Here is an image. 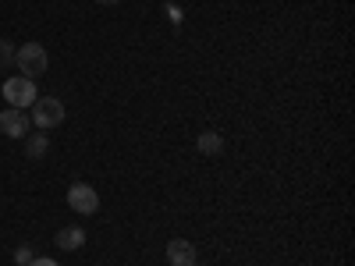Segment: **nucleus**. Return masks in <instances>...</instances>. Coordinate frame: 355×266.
<instances>
[{"instance_id":"1","label":"nucleus","mask_w":355,"mask_h":266,"mask_svg":"<svg viewBox=\"0 0 355 266\" xmlns=\"http://www.w3.org/2000/svg\"><path fill=\"white\" fill-rule=\"evenodd\" d=\"M15 64H18V71L25 75V78H40V75H46V68H50V57H46V46L43 43H21L18 50H15Z\"/></svg>"},{"instance_id":"2","label":"nucleus","mask_w":355,"mask_h":266,"mask_svg":"<svg viewBox=\"0 0 355 266\" xmlns=\"http://www.w3.org/2000/svg\"><path fill=\"white\" fill-rule=\"evenodd\" d=\"M36 100H40V93H36V82H33V78L18 75V78H8V82H4V103H8V107L25 110V107H33Z\"/></svg>"},{"instance_id":"3","label":"nucleus","mask_w":355,"mask_h":266,"mask_svg":"<svg viewBox=\"0 0 355 266\" xmlns=\"http://www.w3.org/2000/svg\"><path fill=\"white\" fill-rule=\"evenodd\" d=\"M33 125L36 128H43V132H50V128H57L64 121V103L57 100V96H40L36 103H33Z\"/></svg>"},{"instance_id":"4","label":"nucleus","mask_w":355,"mask_h":266,"mask_svg":"<svg viewBox=\"0 0 355 266\" xmlns=\"http://www.w3.org/2000/svg\"><path fill=\"white\" fill-rule=\"evenodd\" d=\"M68 206H71L75 213H82V217H93V213L100 210V195H96L93 185L75 181V185L68 188Z\"/></svg>"},{"instance_id":"5","label":"nucleus","mask_w":355,"mask_h":266,"mask_svg":"<svg viewBox=\"0 0 355 266\" xmlns=\"http://www.w3.org/2000/svg\"><path fill=\"white\" fill-rule=\"evenodd\" d=\"M28 128H33V117H28L25 110H15V107L0 110V132H4L8 139H25Z\"/></svg>"},{"instance_id":"6","label":"nucleus","mask_w":355,"mask_h":266,"mask_svg":"<svg viewBox=\"0 0 355 266\" xmlns=\"http://www.w3.org/2000/svg\"><path fill=\"white\" fill-rule=\"evenodd\" d=\"M167 263H171V266H196V249H192V242H185V238L167 242Z\"/></svg>"},{"instance_id":"7","label":"nucleus","mask_w":355,"mask_h":266,"mask_svg":"<svg viewBox=\"0 0 355 266\" xmlns=\"http://www.w3.org/2000/svg\"><path fill=\"white\" fill-rule=\"evenodd\" d=\"M53 245L57 249H64V252H78L82 245H85V231L75 224V227H61L57 231V238H53Z\"/></svg>"},{"instance_id":"8","label":"nucleus","mask_w":355,"mask_h":266,"mask_svg":"<svg viewBox=\"0 0 355 266\" xmlns=\"http://www.w3.org/2000/svg\"><path fill=\"white\" fill-rule=\"evenodd\" d=\"M196 150H199L202 157H220V153H224V135L214 132V128L202 132V135L196 139Z\"/></svg>"},{"instance_id":"9","label":"nucleus","mask_w":355,"mask_h":266,"mask_svg":"<svg viewBox=\"0 0 355 266\" xmlns=\"http://www.w3.org/2000/svg\"><path fill=\"white\" fill-rule=\"evenodd\" d=\"M25 157L28 160H43L50 153V135H25Z\"/></svg>"},{"instance_id":"10","label":"nucleus","mask_w":355,"mask_h":266,"mask_svg":"<svg viewBox=\"0 0 355 266\" xmlns=\"http://www.w3.org/2000/svg\"><path fill=\"white\" fill-rule=\"evenodd\" d=\"M15 43H8V39H0V68H11L15 64Z\"/></svg>"},{"instance_id":"11","label":"nucleus","mask_w":355,"mask_h":266,"mask_svg":"<svg viewBox=\"0 0 355 266\" xmlns=\"http://www.w3.org/2000/svg\"><path fill=\"white\" fill-rule=\"evenodd\" d=\"M33 259H36V256H33V249H28V245H18V249H15V263H18V266H28Z\"/></svg>"},{"instance_id":"12","label":"nucleus","mask_w":355,"mask_h":266,"mask_svg":"<svg viewBox=\"0 0 355 266\" xmlns=\"http://www.w3.org/2000/svg\"><path fill=\"white\" fill-rule=\"evenodd\" d=\"M28 266H57V259H50V256H36Z\"/></svg>"},{"instance_id":"13","label":"nucleus","mask_w":355,"mask_h":266,"mask_svg":"<svg viewBox=\"0 0 355 266\" xmlns=\"http://www.w3.org/2000/svg\"><path fill=\"white\" fill-rule=\"evenodd\" d=\"M96 4H107V8H114V4H121V0H96Z\"/></svg>"}]
</instances>
